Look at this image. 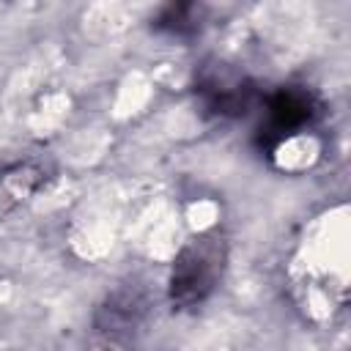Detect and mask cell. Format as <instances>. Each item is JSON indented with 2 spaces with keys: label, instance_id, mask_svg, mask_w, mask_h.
Here are the masks:
<instances>
[{
  "label": "cell",
  "instance_id": "cell-1",
  "mask_svg": "<svg viewBox=\"0 0 351 351\" xmlns=\"http://www.w3.org/2000/svg\"><path fill=\"white\" fill-rule=\"evenodd\" d=\"M228 263V241L219 233H200L189 239L170 269L167 296L173 310H192L203 304L219 285Z\"/></svg>",
  "mask_w": 351,
  "mask_h": 351
},
{
  "label": "cell",
  "instance_id": "cell-2",
  "mask_svg": "<svg viewBox=\"0 0 351 351\" xmlns=\"http://www.w3.org/2000/svg\"><path fill=\"white\" fill-rule=\"evenodd\" d=\"M321 115L318 96L304 85L277 88L263 99V121L258 126V145L263 151L280 148L293 134L310 129Z\"/></svg>",
  "mask_w": 351,
  "mask_h": 351
},
{
  "label": "cell",
  "instance_id": "cell-3",
  "mask_svg": "<svg viewBox=\"0 0 351 351\" xmlns=\"http://www.w3.org/2000/svg\"><path fill=\"white\" fill-rule=\"evenodd\" d=\"M195 90L206 110L219 118H241L258 104V88L247 77H239L228 66H211L197 77Z\"/></svg>",
  "mask_w": 351,
  "mask_h": 351
},
{
  "label": "cell",
  "instance_id": "cell-4",
  "mask_svg": "<svg viewBox=\"0 0 351 351\" xmlns=\"http://www.w3.org/2000/svg\"><path fill=\"white\" fill-rule=\"evenodd\" d=\"M151 299L140 285H118L110 291L93 313V326L107 340H129L145 321Z\"/></svg>",
  "mask_w": 351,
  "mask_h": 351
},
{
  "label": "cell",
  "instance_id": "cell-5",
  "mask_svg": "<svg viewBox=\"0 0 351 351\" xmlns=\"http://www.w3.org/2000/svg\"><path fill=\"white\" fill-rule=\"evenodd\" d=\"M49 170L41 159H19L0 167V219L27 206L47 184Z\"/></svg>",
  "mask_w": 351,
  "mask_h": 351
},
{
  "label": "cell",
  "instance_id": "cell-6",
  "mask_svg": "<svg viewBox=\"0 0 351 351\" xmlns=\"http://www.w3.org/2000/svg\"><path fill=\"white\" fill-rule=\"evenodd\" d=\"M200 25H203V5L197 3H170L154 16V27L176 38L195 36Z\"/></svg>",
  "mask_w": 351,
  "mask_h": 351
}]
</instances>
